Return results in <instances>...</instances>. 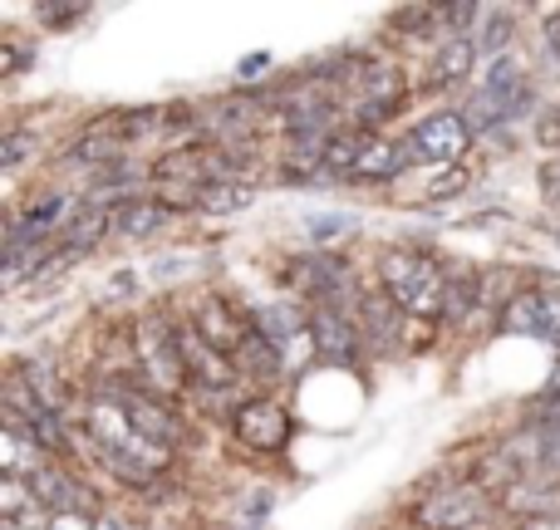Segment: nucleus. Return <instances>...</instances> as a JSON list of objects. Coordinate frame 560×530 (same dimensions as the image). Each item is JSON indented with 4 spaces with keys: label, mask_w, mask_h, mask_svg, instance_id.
Listing matches in <instances>:
<instances>
[{
    "label": "nucleus",
    "mask_w": 560,
    "mask_h": 530,
    "mask_svg": "<svg viewBox=\"0 0 560 530\" xmlns=\"http://www.w3.org/2000/svg\"><path fill=\"white\" fill-rule=\"evenodd\" d=\"M374 275H378V290H384L413 325H423V319H443V299H447V280H453V270H443L428 251H413V246L384 251Z\"/></svg>",
    "instance_id": "obj_1"
},
{
    "label": "nucleus",
    "mask_w": 560,
    "mask_h": 530,
    "mask_svg": "<svg viewBox=\"0 0 560 530\" xmlns=\"http://www.w3.org/2000/svg\"><path fill=\"white\" fill-rule=\"evenodd\" d=\"M128 334H133V354H138V374L143 388L167 403L187 393V364H183V344H177V315L167 309H143V315L128 319Z\"/></svg>",
    "instance_id": "obj_2"
},
{
    "label": "nucleus",
    "mask_w": 560,
    "mask_h": 530,
    "mask_svg": "<svg viewBox=\"0 0 560 530\" xmlns=\"http://www.w3.org/2000/svg\"><path fill=\"white\" fill-rule=\"evenodd\" d=\"M497 511H502V502H497L487 486L447 482V486H438V492L418 496V502L408 506V521L418 530H482Z\"/></svg>",
    "instance_id": "obj_3"
},
{
    "label": "nucleus",
    "mask_w": 560,
    "mask_h": 530,
    "mask_svg": "<svg viewBox=\"0 0 560 530\" xmlns=\"http://www.w3.org/2000/svg\"><path fill=\"white\" fill-rule=\"evenodd\" d=\"M408 153H413L418 167H433V173H443V167H463L467 153H472V123L463 118V108H433V114H423L413 128H408Z\"/></svg>",
    "instance_id": "obj_4"
},
{
    "label": "nucleus",
    "mask_w": 560,
    "mask_h": 530,
    "mask_svg": "<svg viewBox=\"0 0 560 530\" xmlns=\"http://www.w3.org/2000/svg\"><path fill=\"white\" fill-rule=\"evenodd\" d=\"M226 423H232L236 443H246L252 452H285L295 437V417L276 393H252Z\"/></svg>",
    "instance_id": "obj_5"
},
{
    "label": "nucleus",
    "mask_w": 560,
    "mask_h": 530,
    "mask_svg": "<svg viewBox=\"0 0 560 530\" xmlns=\"http://www.w3.org/2000/svg\"><path fill=\"white\" fill-rule=\"evenodd\" d=\"M310 339H315V358L329 368H359L369 358L359 319L349 315V309L310 305Z\"/></svg>",
    "instance_id": "obj_6"
},
{
    "label": "nucleus",
    "mask_w": 560,
    "mask_h": 530,
    "mask_svg": "<svg viewBox=\"0 0 560 530\" xmlns=\"http://www.w3.org/2000/svg\"><path fill=\"white\" fill-rule=\"evenodd\" d=\"M104 388H114L118 398H124V408H128V417H133V427L143 437H153V443H163V447H183V437H187V423L177 417V408L167 403V398H158V393H148L143 384H114V378H98Z\"/></svg>",
    "instance_id": "obj_7"
},
{
    "label": "nucleus",
    "mask_w": 560,
    "mask_h": 530,
    "mask_svg": "<svg viewBox=\"0 0 560 530\" xmlns=\"http://www.w3.org/2000/svg\"><path fill=\"white\" fill-rule=\"evenodd\" d=\"M30 492H35V502L45 506V511H55V516H98L104 511L98 492L65 462L39 467V472L30 476Z\"/></svg>",
    "instance_id": "obj_8"
},
{
    "label": "nucleus",
    "mask_w": 560,
    "mask_h": 530,
    "mask_svg": "<svg viewBox=\"0 0 560 530\" xmlns=\"http://www.w3.org/2000/svg\"><path fill=\"white\" fill-rule=\"evenodd\" d=\"M354 319H359V334H364L369 358H394V354H404V349H408V339H404L408 315H404V309H398L378 285L364 290V299H359Z\"/></svg>",
    "instance_id": "obj_9"
},
{
    "label": "nucleus",
    "mask_w": 560,
    "mask_h": 530,
    "mask_svg": "<svg viewBox=\"0 0 560 530\" xmlns=\"http://www.w3.org/2000/svg\"><path fill=\"white\" fill-rule=\"evenodd\" d=\"M187 319H192V325L202 329L226 358L242 354V339H246V329H252V309L232 305L226 295H202L192 309H187Z\"/></svg>",
    "instance_id": "obj_10"
},
{
    "label": "nucleus",
    "mask_w": 560,
    "mask_h": 530,
    "mask_svg": "<svg viewBox=\"0 0 560 530\" xmlns=\"http://www.w3.org/2000/svg\"><path fill=\"white\" fill-rule=\"evenodd\" d=\"M506 516H522V521H541V516H560V476L536 472L526 482H516L512 492L502 496Z\"/></svg>",
    "instance_id": "obj_11"
},
{
    "label": "nucleus",
    "mask_w": 560,
    "mask_h": 530,
    "mask_svg": "<svg viewBox=\"0 0 560 530\" xmlns=\"http://www.w3.org/2000/svg\"><path fill=\"white\" fill-rule=\"evenodd\" d=\"M108 236H114V207H94V202H79L74 212H69V222L59 226L55 242L69 246L74 256H89L94 246H104Z\"/></svg>",
    "instance_id": "obj_12"
},
{
    "label": "nucleus",
    "mask_w": 560,
    "mask_h": 530,
    "mask_svg": "<svg viewBox=\"0 0 560 530\" xmlns=\"http://www.w3.org/2000/svg\"><path fill=\"white\" fill-rule=\"evenodd\" d=\"M477 59H482V49H477V39H443V45L433 49V59H428V84L433 89H453V84H467L477 69Z\"/></svg>",
    "instance_id": "obj_13"
},
{
    "label": "nucleus",
    "mask_w": 560,
    "mask_h": 530,
    "mask_svg": "<svg viewBox=\"0 0 560 530\" xmlns=\"http://www.w3.org/2000/svg\"><path fill=\"white\" fill-rule=\"evenodd\" d=\"M413 163V153H408V138H369L364 148V163H359L354 182H394V177H404Z\"/></svg>",
    "instance_id": "obj_14"
},
{
    "label": "nucleus",
    "mask_w": 560,
    "mask_h": 530,
    "mask_svg": "<svg viewBox=\"0 0 560 530\" xmlns=\"http://www.w3.org/2000/svg\"><path fill=\"white\" fill-rule=\"evenodd\" d=\"M487 305V280L477 270H453L443 299V325H472V315Z\"/></svg>",
    "instance_id": "obj_15"
},
{
    "label": "nucleus",
    "mask_w": 560,
    "mask_h": 530,
    "mask_svg": "<svg viewBox=\"0 0 560 530\" xmlns=\"http://www.w3.org/2000/svg\"><path fill=\"white\" fill-rule=\"evenodd\" d=\"M502 315H497V329L502 334H536L546 339V315H541V290H512L502 299Z\"/></svg>",
    "instance_id": "obj_16"
},
{
    "label": "nucleus",
    "mask_w": 560,
    "mask_h": 530,
    "mask_svg": "<svg viewBox=\"0 0 560 530\" xmlns=\"http://www.w3.org/2000/svg\"><path fill=\"white\" fill-rule=\"evenodd\" d=\"M167 226V212L153 202V197H133V202L114 207V236L118 242H148Z\"/></svg>",
    "instance_id": "obj_17"
},
{
    "label": "nucleus",
    "mask_w": 560,
    "mask_h": 530,
    "mask_svg": "<svg viewBox=\"0 0 560 530\" xmlns=\"http://www.w3.org/2000/svg\"><path fill=\"white\" fill-rule=\"evenodd\" d=\"M256 202V187L246 182H207L197 192V212L202 216H232V212H246Z\"/></svg>",
    "instance_id": "obj_18"
},
{
    "label": "nucleus",
    "mask_w": 560,
    "mask_h": 530,
    "mask_svg": "<svg viewBox=\"0 0 560 530\" xmlns=\"http://www.w3.org/2000/svg\"><path fill=\"white\" fill-rule=\"evenodd\" d=\"M512 35H516V15L512 10H487V25H482V35H477V49L487 55V64L492 59H502V55H512Z\"/></svg>",
    "instance_id": "obj_19"
},
{
    "label": "nucleus",
    "mask_w": 560,
    "mask_h": 530,
    "mask_svg": "<svg viewBox=\"0 0 560 530\" xmlns=\"http://www.w3.org/2000/svg\"><path fill=\"white\" fill-rule=\"evenodd\" d=\"M35 153H39V133H30V128H5V138H0V167H5V173L25 167Z\"/></svg>",
    "instance_id": "obj_20"
},
{
    "label": "nucleus",
    "mask_w": 560,
    "mask_h": 530,
    "mask_svg": "<svg viewBox=\"0 0 560 530\" xmlns=\"http://www.w3.org/2000/svg\"><path fill=\"white\" fill-rule=\"evenodd\" d=\"M148 192H153V202L163 207L167 216H173V212H197V192H202V187H187V182H148Z\"/></svg>",
    "instance_id": "obj_21"
},
{
    "label": "nucleus",
    "mask_w": 560,
    "mask_h": 530,
    "mask_svg": "<svg viewBox=\"0 0 560 530\" xmlns=\"http://www.w3.org/2000/svg\"><path fill=\"white\" fill-rule=\"evenodd\" d=\"M467 182H472V173H467V163H463V167H443V173H433V177H428L423 197H428V202H453V197L463 192Z\"/></svg>",
    "instance_id": "obj_22"
},
{
    "label": "nucleus",
    "mask_w": 560,
    "mask_h": 530,
    "mask_svg": "<svg viewBox=\"0 0 560 530\" xmlns=\"http://www.w3.org/2000/svg\"><path fill=\"white\" fill-rule=\"evenodd\" d=\"M522 427H560V388H546V393H536L526 403Z\"/></svg>",
    "instance_id": "obj_23"
},
{
    "label": "nucleus",
    "mask_w": 560,
    "mask_h": 530,
    "mask_svg": "<svg viewBox=\"0 0 560 530\" xmlns=\"http://www.w3.org/2000/svg\"><path fill=\"white\" fill-rule=\"evenodd\" d=\"M354 216H310V242H335V236L354 232Z\"/></svg>",
    "instance_id": "obj_24"
},
{
    "label": "nucleus",
    "mask_w": 560,
    "mask_h": 530,
    "mask_svg": "<svg viewBox=\"0 0 560 530\" xmlns=\"http://www.w3.org/2000/svg\"><path fill=\"white\" fill-rule=\"evenodd\" d=\"M536 182H541V197H546V202H560V153L546 157L541 173H536Z\"/></svg>",
    "instance_id": "obj_25"
},
{
    "label": "nucleus",
    "mask_w": 560,
    "mask_h": 530,
    "mask_svg": "<svg viewBox=\"0 0 560 530\" xmlns=\"http://www.w3.org/2000/svg\"><path fill=\"white\" fill-rule=\"evenodd\" d=\"M541 315H546V339L560 344V290H541Z\"/></svg>",
    "instance_id": "obj_26"
},
{
    "label": "nucleus",
    "mask_w": 560,
    "mask_h": 530,
    "mask_svg": "<svg viewBox=\"0 0 560 530\" xmlns=\"http://www.w3.org/2000/svg\"><path fill=\"white\" fill-rule=\"evenodd\" d=\"M35 15L45 25H74V20H84V5H35Z\"/></svg>",
    "instance_id": "obj_27"
},
{
    "label": "nucleus",
    "mask_w": 560,
    "mask_h": 530,
    "mask_svg": "<svg viewBox=\"0 0 560 530\" xmlns=\"http://www.w3.org/2000/svg\"><path fill=\"white\" fill-rule=\"evenodd\" d=\"M30 64V49H20V45H10V39H5V45H0V74H20V69H25Z\"/></svg>",
    "instance_id": "obj_28"
},
{
    "label": "nucleus",
    "mask_w": 560,
    "mask_h": 530,
    "mask_svg": "<svg viewBox=\"0 0 560 530\" xmlns=\"http://www.w3.org/2000/svg\"><path fill=\"white\" fill-rule=\"evenodd\" d=\"M94 526H98V530H138L133 516H124L118 506H104V511L94 516Z\"/></svg>",
    "instance_id": "obj_29"
},
{
    "label": "nucleus",
    "mask_w": 560,
    "mask_h": 530,
    "mask_svg": "<svg viewBox=\"0 0 560 530\" xmlns=\"http://www.w3.org/2000/svg\"><path fill=\"white\" fill-rule=\"evenodd\" d=\"M541 143L551 148V153H560V104H556L551 114L541 118Z\"/></svg>",
    "instance_id": "obj_30"
},
{
    "label": "nucleus",
    "mask_w": 560,
    "mask_h": 530,
    "mask_svg": "<svg viewBox=\"0 0 560 530\" xmlns=\"http://www.w3.org/2000/svg\"><path fill=\"white\" fill-rule=\"evenodd\" d=\"M49 530H98L94 516H49Z\"/></svg>",
    "instance_id": "obj_31"
},
{
    "label": "nucleus",
    "mask_w": 560,
    "mask_h": 530,
    "mask_svg": "<svg viewBox=\"0 0 560 530\" xmlns=\"http://www.w3.org/2000/svg\"><path fill=\"white\" fill-rule=\"evenodd\" d=\"M546 49H551V59H560V10L546 15Z\"/></svg>",
    "instance_id": "obj_32"
},
{
    "label": "nucleus",
    "mask_w": 560,
    "mask_h": 530,
    "mask_svg": "<svg viewBox=\"0 0 560 530\" xmlns=\"http://www.w3.org/2000/svg\"><path fill=\"white\" fill-rule=\"evenodd\" d=\"M266 64H271V59H266V55H252V59H246V64H242V79H256V69H266Z\"/></svg>",
    "instance_id": "obj_33"
},
{
    "label": "nucleus",
    "mask_w": 560,
    "mask_h": 530,
    "mask_svg": "<svg viewBox=\"0 0 560 530\" xmlns=\"http://www.w3.org/2000/svg\"><path fill=\"white\" fill-rule=\"evenodd\" d=\"M0 530H49V521H0Z\"/></svg>",
    "instance_id": "obj_34"
}]
</instances>
